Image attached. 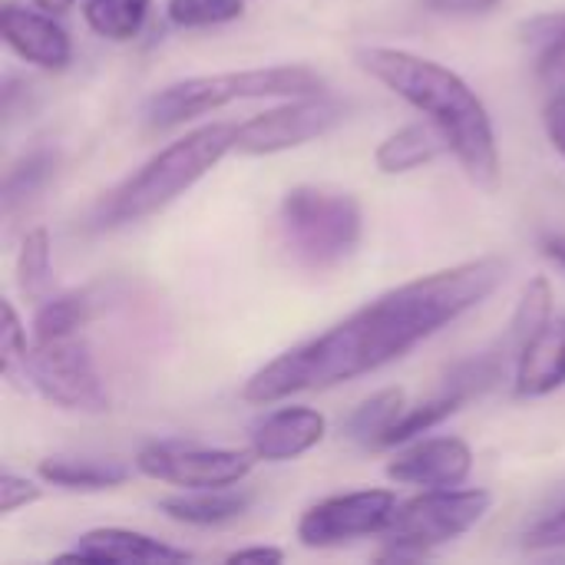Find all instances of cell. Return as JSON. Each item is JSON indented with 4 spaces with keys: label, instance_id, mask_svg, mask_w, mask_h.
<instances>
[{
    "label": "cell",
    "instance_id": "6da1fadb",
    "mask_svg": "<svg viewBox=\"0 0 565 565\" xmlns=\"http://www.w3.org/2000/svg\"><path fill=\"white\" fill-rule=\"evenodd\" d=\"M503 275L507 262L490 255L404 281L328 331L271 358L245 381L242 401L278 404L295 394L331 391L344 381L374 374L480 308L500 288Z\"/></svg>",
    "mask_w": 565,
    "mask_h": 565
},
{
    "label": "cell",
    "instance_id": "7a4b0ae2",
    "mask_svg": "<svg viewBox=\"0 0 565 565\" xmlns=\"http://www.w3.org/2000/svg\"><path fill=\"white\" fill-rule=\"evenodd\" d=\"M358 66L384 83L391 93H397L404 103H411L417 113L434 122L454 159L463 166V172L480 182L493 185L500 175V149H497V129L493 119L477 96V89L454 73L450 66L394 46H364L358 50Z\"/></svg>",
    "mask_w": 565,
    "mask_h": 565
},
{
    "label": "cell",
    "instance_id": "3957f363",
    "mask_svg": "<svg viewBox=\"0 0 565 565\" xmlns=\"http://www.w3.org/2000/svg\"><path fill=\"white\" fill-rule=\"evenodd\" d=\"M235 139H238L235 122H212V126H199L185 132L182 139L169 142L152 159H146L119 185H113L93 205L89 225L106 232V228L142 222L169 209L179 195H185L199 179H205L235 149Z\"/></svg>",
    "mask_w": 565,
    "mask_h": 565
},
{
    "label": "cell",
    "instance_id": "277c9868",
    "mask_svg": "<svg viewBox=\"0 0 565 565\" xmlns=\"http://www.w3.org/2000/svg\"><path fill=\"white\" fill-rule=\"evenodd\" d=\"M321 89H324V76L311 66H301V63L189 76V79H179V83L156 89L146 99L142 119L152 129H175V126L199 119V116H209L228 103L295 99V96H315Z\"/></svg>",
    "mask_w": 565,
    "mask_h": 565
},
{
    "label": "cell",
    "instance_id": "5b68a950",
    "mask_svg": "<svg viewBox=\"0 0 565 565\" xmlns=\"http://www.w3.org/2000/svg\"><path fill=\"white\" fill-rule=\"evenodd\" d=\"M278 222L291 255L315 271H328L348 262L364 235L361 202L351 192L321 185L288 189L278 209Z\"/></svg>",
    "mask_w": 565,
    "mask_h": 565
},
{
    "label": "cell",
    "instance_id": "8992f818",
    "mask_svg": "<svg viewBox=\"0 0 565 565\" xmlns=\"http://www.w3.org/2000/svg\"><path fill=\"white\" fill-rule=\"evenodd\" d=\"M493 497L487 490H424L414 500L397 503L387 530L381 533L387 546L411 550L417 559L437 546L467 536L490 513Z\"/></svg>",
    "mask_w": 565,
    "mask_h": 565
},
{
    "label": "cell",
    "instance_id": "52a82bcc",
    "mask_svg": "<svg viewBox=\"0 0 565 565\" xmlns=\"http://www.w3.org/2000/svg\"><path fill=\"white\" fill-rule=\"evenodd\" d=\"M23 381L53 407L76 414L109 411V391L96 371L89 344L76 334L43 341L30 348L23 364Z\"/></svg>",
    "mask_w": 565,
    "mask_h": 565
},
{
    "label": "cell",
    "instance_id": "ba28073f",
    "mask_svg": "<svg viewBox=\"0 0 565 565\" xmlns=\"http://www.w3.org/2000/svg\"><path fill=\"white\" fill-rule=\"evenodd\" d=\"M348 119V103L315 93V96H295L275 109L255 113L238 126L235 152L242 156H275L298 149L311 139L328 136Z\"/></svg>",
    "mask_w": 565,
    "mask_h": 565
},
{
    "label": "cell",
    "instance_id": "9c48e42d",
    "mask_svg": "<svg viewBox=\"0 0 565 565\" xmlns=\"http://www.w3.org/2000/svg\"><path fill=\"white\" fill-rule=\"evenodd\" d=\"M255 460L258 457L252 450L159 440L139 450L136 470L149 480L182 490H222V487H238L252 473Z\"/></svg>",
    "mask_w": 565,
    "mask_h": 565
},
{
    "label": "cell",
    "instance_id": "30bf717a",
    "mask_svg": "<svg viewBox=\"0 0 565 565\" xmlns=\"http://www.w3.org/2000/svg\"><path fill=\"white\" fill-rule=\"evenodd\" d=\"M394 510H397V497L391 490H354V493L328 497L301 513L295 536L308 550H334L361 536L384 533Z\"/></svg>",
    "mask_w": 565,
    "mask_h": 565
},
{
    "label": "cell",
    "instance_id": "8fae6325",
    "mask_svg": "<svg viewBox=\"0 0 565 565\" xmlns=\"http://www.w3.org/2000/svg\"><path fill=\"white\" fill-rule=\"evenodd\" d=\"M473 473V450L460 437H430L387 463V480L401 487H424V490H447L467 483Z\"/></svg>",
    "mask_w": 565,
    "mask_h": 565
},
{
    "label": "cell",
    "instance_id": "7c38bea8",
    "mask_svg": "<svg viewBox=\"0 0 565 565\" xmlns=\"http://www.w3.org/2000/svg\"><path fill=\"white\" fill-rule=\"evenodd\" d=\"M56 13L46 10H30L23 3L3 0L0 10V33L3 43L26 63L40 70H63L73 60V40L70 33L53 20Z\"/></svg>",
    "mask_w": 565,
    "mask_h": 565
},
{
    "label": "cell",
    "instance_id": "4fadbf2b",
    "mask_svg": "<svg viewBox=\"0 0 565 565\" xmlns=\"http://www.w3.org/2000/svg\"><path fill=\"white\" fill-rule=\"evenodd\" d=\"M328 434V420L315 407H278L252 427V454L265 463L298 460Z\"/></svg>",
    "mask_w": 565,
    "mask_h": 565
},
{
    "label": "cell",
    "instance_id": "5bb4252c",
    "mask_svg": "<svg viewBox=\"0 0 565 565\" xmlns=\"http://www.w3.org/2000/svg\"><path fill=\"white\" fill-rule=\"evenodd\" d=\"M60 559H79V563H189L192 553L175 550L149 533L122 530V526H99L76 540L70 553Z\"/></svg>",
    "mask_w": 565,
    "mask_h": 565
},
{
    "label": "cell",
    "instance_id": "9a60e30c",
    "mask_svg": "<svg viewBox=\"0 0 565 565\" xmlns=\"http://www.w3.org/2000/svg\"><path fill=\"white\" fill-rule=\"evenodd\" d=\"M565 387V318H550L520 351L513 367L516 397H546Z\"/></svg>",
    "mask_w": 565,
    "mask_h": 565
},
{
    "label": "cell",
    "instance_id": "2e32d148",
    "mask_svg": "<svg viewBox=\"0 0 565 565\" xmlns=\"http://www.w3.org/2000/svg\"><path fill=\"white\" fill-rule=\"evenodd\" d=\"M248 507H252V493H242V490H232V487H222V490H185V493L169 497V500L159 503V510L169 520L185 523V526H199V530L235 523L238 516L248 513Z\"/></svg>",
    "mask_w": 565,
    "mask_h": 565
},
{
    "label": "cell",
    "instance_id": "e0dca14e",
    "mask_svg": "<svg viewBox=\"0 0 565 565\" xmlns=\"http://www.w3.org/2000/svg\"><path fill=\"white\" fill-rule=\"evenodd\" d=\"M444 152H450V146L434 122H411V126L391 132L374 149V162L384 175H404V172H414V169L434 162Z\"/></svg>",
    "mask_w": 565,
    "mask_h": 565
},
{
    "label": "cell",
    "instance_id": "ac0fdd59",
    "mask_svg": "<svg viewBox=\"0 0 565 565\" xmlns=\"http://www.w3.org/2000/svg\"><path fill=\"white\" fill-rule=\"evenodd\" d=\"M520 40L533 53L536 79L553 93H565V10H550L523 20Z\"/></svg>",
    "mask_w": 565,
    "mask_h": 565
},
{
    "label": "cell",
    "instance_id": "d6986e66",
    "mask_svg": "<svg viewBox=\"0 0 565 565\" xmlns=\"http://www.w3.org/2000/svg\"><path fill=\"white\" fill-rule=\"evenodd\" d=\"M40 480L73 490V493H103L116 490L129 480V467L119 460H96V457H46L36 467Z\"/></svg>",
    "mask_w": 565,
    "mask_h": 565
},
{
    "label": "cell",
    "instance_id": "ffe728a7",
    "mask_svg": "<svg viewBox=\"0 0 565 565\" xmlns=\"http://www.w3.org/2000/svg\"><path fill=\"white\" fill-rule=\"evenodd\" d=\"M53 172H56V149H33L20 156L3 175V215L10 218L23 205H30L46 189Z\"/></svg>",
    "mask_w": 565,
    "mask_h": 565
},
{
    "label": "cell",
    "instance_id": "44dd1931",
    "mask_svg": "<svg viewBox=\"0 0 565 565\" xmlns=\"http://www.w3.org/2000/svg\"><path fill=\"white\" fill-rule=\"evenodd\" d=\"M93 315V298L89 291H63V295H50L36 305L33 315V341H56V338H70L76 334Z\"/></svg>",
    "mask_w": 565,
    "mask_h": 565
},
{
    "label": "cell",
    "instance_id": "7402d4cb",
    "mask_svg": "<svg viewBox=\"0 0 565 565\" xmlns=\"http://www.w3.org/2000/svg\"><path fill=\"white\" fill-rule=\"evenodd\" d=\"M407 397L401 387H387L381 394H374L371 401H364L361 407L351 411V417L344 420V434L348 440L361 444V447H381L384 434L391 430V424L404 414Z\"/></svg>",
    "mask_w": 565,
    "mask_h": 565
},
{
    "label": "cell",
    "instance_id": "603a6c76",
    "mask_svg": "<svg viewBox=\"0 0 565 565\" xmlns=\"http://www.w3.org/2000/svg\"><path fill=\"white\" fill-rule=\"evenodd\" d=\"M149 17V0H86L83 3V20L86 26L109 40V43H126L139 36Z\"/></svg>",
    "mask_w": 565,
    "mask_h": 565
},
{
    "label": "cell",
    "instance_id": "cb8c5ba5",
    "mask_svg": "<svg viewBox=\"0 0 565 565\" xmlns=\"http://www.w3.org/2000/svg\"><path fill=\"white\" fill-rule=\"evenodd\" d=\"M17 288L30 301H43L53 291V245L46 228H33L23 235L20 255H17Z\"/></svg>",
    "mask_w": 565,
    "mask_h": 565
},
{
    "label": "cell",
    "instance_id": "d4e9b609",
    "mask_svg": "<svg viewBox=\"0 0 565 565\" xmlns=\"http://www.w3.org/2000/svg\"><path fill=\"white\" fill-rule=\"evenodd\" d=\"M460 407H463V404H460L457 397L444 394V391H440L437 397H430V401L417 404V407H404V414L391 424V430L384 434V440H381V447H377V450H391V447L411 444L414 437H420V434H427V430L440 427V424H444L447 417H454Z\"/></svg>",
    "mask_w": 565,
    "mask_h": 565
},
{
    "label": "cell",
    "instance_id": "484cf974",
    "mask_svg": "<svg viewBox=\"0 0 565 565\" xmlns=\"http://www.w3.org/2000/svg\"><path fill=\"white\" fill-rule=\"evenodd\" d=\"M166 13L179 30H205L238 20L245 0H166Z\"/></svg>",
    "mask_w": 565,
    "mask_h": 565
},
{
    "label": "cell",
    "instance_id": "4316f807",
    "mask_svg": "<svg viewBox=\"0 0 565 565\" xmlns=\"http://www.w3.org/2000/svg\"><path fill=\"white\" fill-rule=\"evenodd\" d=\"M0 354H3V377L13 381L17 367L23 371L30 344H26V328L20 324L17 311L10 301H3V338H0Z\"/></svg>",
    "mask_w": 565,
    "mask_h": 565
},
{
    "label": "cell",
    "instance_id": "83f0119b",
    "mask_svg": "<svg viewBox=\"0 0 565 565\" xmlns=\"http://www.w3.org/2000/svg\"><path fill=\"white\" fill-rule=\"evenodd\" d=\"M40 497H43V490L36 483H30L26 477H17L10 470L0 477V516H10L23 507H33V503H40Z\"/></svg>",
    "mask_w": 565,
    "mask_h": 565
},
{
    "label": "cell",
    "instance_id": "f1b7e54d",
    "mask_svg": "<svg viewBox=\"0 0 565 565\" xmlns=\"http://www.w3.org/2000/svg\"><path fill=\"white\" fill-rule=\"evenodd\" d=\"M526 550H565V507H559L556 513H546L543 520H536L526 536H523Z\"/></svg>",
    "mask_w": 565,
    "mask_h": 565
},
{
    "label": "cell",
    "instance_id": "f546056e",
    "mask_svg": "<svg viewBox=\"0 0 565 565\" xmlns=\"http://www.w3.org/2000/svg\"><path fill=\"white\" fill-rule=\"evenodd\" d=\"M543 126H546V136L553 142V149L565 159V93H556L546 109H543Z\"/></svg>",
    "mask_w": 565,
    "mask_h": 565
},
{
    "label": "cell",
    "instance_id": "4dcf8cb0",
    "mask_svg": "<svg viewBox=\"0 0 565 565\" xmlns=\"http://www.w3.org/2000/svg\"><path fill=\"white\" fill-rule=\"evenodd\" d=\"M500 3H507V0H427V7L444 17H477V13L497 10Z\"/></svg>",
    "mask_w": 565,
    "mask_h": 565
},
{
    "label": "cell",
    "instance_id": "1f68e13d",
    "mask_svg": "<svg viewBox=\"0 0 565 565\" xmlns=\"http://www.w3.org/2000/svg\"><path fill=\"white\" fill-rule=\"evenodd\" d=\"M281 559L285 553L275 546H245V550L228 553V563H281Z\"/></svg>",
    "mask_w": 565,
    "mask_h": 565
},
{
    "label": "cell",
    "instance_id": "d6a6232c",
    "mask_svg": "<svg viewBox=\"0 0 565 565\" xmlns=\"http://www.w3.org/2000/svg\"><path fill=\"white\" fill-rule=\"evenodd\" d=\"M543 252H546V255L565 271V235H550V238L543 242Z\"/></svg>",
    "mask_w": 565,
    "mask_h": 565
},
{
    "label": "cell",
    "instance_id": "836d02e7",
    "mask_svg": "<svg viewBox=\"0 0 565 565\" xmlns=\"http://www.w3.org/2000/svg\"><path fill=\"white\" fill-rule=\"evenodd\" d=\"M33 3L46 13H66L73 7V0H33Z\"/></svg>",
    "mask_w": 565,
    "mask_h": 565
}]
</instances>
